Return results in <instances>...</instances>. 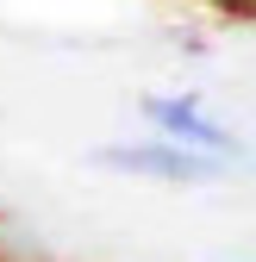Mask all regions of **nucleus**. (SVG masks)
Returning <instances> with one entry per match:
<instances>
[{
  "label": "nucleus",
  "mask_w": 256,
  "mask_h": 262,
  "mask_svg": "<svg viewBox=\"0 0 256 262\" xmlns=\"http://www.w3.org/2000/svg\"><path fill=\"white\" fill-rule=\"evenodd\" d=\"M250 13H256V0H250Z\"/></svg>",
  "instance_id": "3"
},
{
  "label": "nucleus",
  "mask_w": 256,
  "mask_h": 262,
  "mask_svg": "<svg viewBox=\"0 0 256 262\" xmlns=\"http://www.w3.org/2000/svg\"><path fill=\"white\" fill-rule=\"evenodd\" d=\"M144 119H150V131L156 138H169V144H187V150H206V156H238V131L231 125H219L212 113H206V100L200 94H144V106H138Z\"/></svg>",
  "instance_id": "2"
},
{
  "label": "nucleus",
  "mask_w": 256,
  "mask_h": 262,
  "mask_svg": "<svg viewBox=\"0 0 256 262\" xmlns=\"http://www.w3.org/2000/svg\"><path fill=\"white\" fill-rule=\"evenodd\" d=\"M94 162L113 169V175L169 181V187H200V181H219V175L231 169L225 156L187 150V144H169V138H150V144H106V150H94Z\"/></svg>",
  "instance_id": "1"
}]
</instances>
